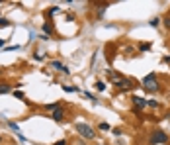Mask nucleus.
Returning <instances> with one entry per match:
<instances>
[{
    "instance_id": "obj_5",
    "label": "nucleus",
    "mask_w": 170,
    "mask_h": 145,
    "mask_svg": "<svg viewBox=\"0 0 170 145\" xmlns=\"http://www.w3.org/2000/svg\"><path fill=\"white\" fill-rule=\"evenodd\" d=\"M131 100H133V106L135 108L133 110H145L147 108V100H145V98H141V96H137V94H133V98H131Z\"/></svg>"
},
{
    "instance_id": "obj_11",
    "label": "nucleus",
    "mask_w": 170,
    "mask_h": 145,
    "mask_svg": "<svg viewBox=\"0 0 170 145\" xmlns=\"http://www.w3.org/2000/svg\"><path fill=\"white\" fill-rule=\"evenodd\" d=\"M8 127H10V130H14V133L18 135V133H22V131H20V127H18V124L16 122H8Z\"/></svg>"
},
{
    "instance_id": "obj_4",
    "label": "nucleus",
    "mask_w": 170,
    "mask_h": 145,
    "mask_svg": "<svg viewBox=\"0 0 170 145\" xmlns=\"http://www.w3.org/2000/svg\"><path fill=\"white\" fill-rule=\"evenodd\" d=\"M114 84H115V86H117V88H119V90H131V88H133V82H131V81H129V78H121V77H119V78H117V81H115V82H114Z\"/></svg>"
},
{
    "instance_id": "obj_18",
    "label": "nucleus",
    "mask_w": 170,
    "mask_h": 145,
    "mask_svg": "<svg viewBox=\"0 0 170 145\" xmlns=\"http://www.w3.org/2000/svg\"><path fill=\"white\" fill-rule=\"evenodd\" d=\"M100 130L102 131H111V126H110V124H106V122H102L100 124Z\"/></svg>"
},
{
    "instance_id": "obj_15",
    "label": "nucleus",
    "mask_w": 170,
    "mask_h": 145,
    "mask_svg": "<svg viewBox=\"0 0 170 145\" xmlns=\"http://www.w3.org/2000/svg\"><path fill=\"white\" fill-rule=\"evenodd\" d=\"M59 10H61L59 6H51V8H49V10H47V16H55V14H57V12H59Z\"/></svg>"
},
{
    "instance_id": "obj_30",
    "label": "nucleus",
    "mask_w": 170,
    "mask_h": 145,
    "mask_svg": "<svg viewBox=\"0 0 170 145\" xmlns=\"http://www.w3.org/2000/svg\"><path fill=\"white\" fill-rule=\"evenodd\" d=\"M164 118H166V120H170V112H168V114H166V116H164Z\"/></svg>"
},
{
    "instance_id": "obj_19",
    "label": "nucleus",
    "mask_w": 170,
    "mask_h": 145,
    "mask_svg": "<svg viewBox=\"0 0 170 145\" xmlns=\"http://www.w3.org/2000/svg\"><path fill=\"white\" fill-rule=\"evenodd\" d=\"M151 49V43H139V51H149Z\"/></svg>"
},
{
    "instance_id": "obj_21",
    "label": "nucleus",
    "mask_w": 170,
    "mask_h": 145,
    "mask_svg": "<svg viewBox=\"0 0 170 145\" xmlns=\"http://www.w3.org/2000/svg\"><path fill=\"white\" fill-rule=\"evenodd\" d=\"M34 61L41 63V61H45V57H43V55H39V53H35V55H34Z\"/></svg>"
},
{
    "instance_id": "obj_23",
    "label": "nucleus",
    "mask_w": 170,
    "mask_h": 145,
    "mask_svg": "<svg viewBox=\"0 0 170 145\" xmlns=\"http://www.w3.org/2000/svg\"><path fill=\"white\" fill-rule=\"evenodd\" d=\"M162 24H164V28H166V30H170V16H166V18L162 20Z\"/></svg>"
},
{
    "instance_id": "obj_13",
    "label": "nucleus",
    "mask_w": 170,
    "mask_h": 145,
    "mask_svg": "<svg viewBox=\"0 0 170 145\" xmlns=\"http://www.w3.org/2000/svg\"><path fill=\"white\" fill-rule=\"evenodd\" d=\"M147 106H149V108H159L160 104H159V102L155 100V98H151V100H147Z\"/></svg>"
},
{
    "instance_id": "obj_27",
    "label": "nucleus",
    "mask_w": 170,
    "mask_h": 145,
    "mask_svg": "<svg viewBox=\"0 0 170 145\" xmlns=\"http://www.w3.org/2000/svg\"><path fill=\"white\" fill-rule=\"evenodd\" d=\"M162 63H170V57H168V55H164V57H162Z\"/></svg>"
},
{
    "instance_id": "obj_1",
    "label": "nucleus",
    "mask_w": 170,
    "mask_h": 145,
    "mask_svg": "<svg viewBox=\"0 0 170 145\" xmlns=\"http://www.w3.org/2000/svg\"><path fill=\"white\" fill-rule=\"evenodd\" d=\"M74 131L80 135L82 139H94L96 133H94V127L86 122H74Z\"/></svg>"
},
{
    "instance_id": "obj_10",
    "label": "nucleus",
    "mask_w": 170,
    "mask_h": 145,
    "mask_svg": "<svg viewBox=\"0 0 170 145\" xmlns=\"http://www.w3.org/2000/svg\"><path fill=\"white\" fill-rule=\"evenodd\" d=\"M106 8H107V4H100V6H98V10H96L98 18H104V14H106Z\"/></svg>"
},
{
    "instance_id": "obj_8",
    "label": "nucleus",
    "mask_w": 170,
    "mask_h": 145,
    "mask_svg": "<svg viewBox=\"0 0 170 145\" xmlns=\"http://www.w3.org/2000/svg\"><path fill=\"white\" fill-rule=\"evenodd\" d=\"M8 92H12V86L2 82V84H0V94H8Z\"/></svg>"
},
{
    "instance_id": "obj_12",
    "label": "nucleus",
    "mask_w": 170,
    "mask_h": 145,
    "mask_svg": "<svg viewBox=\"0 0 170 145\" xmlns=\"http://www.w3.org/2000/svg\"><path fill=\"white\" fill-rule=\"evenodd\" d=\"M94 86H96V90H98V92H104V90H106V82H104V81H98Z\"/></svg>"
},
{
    "instance_id": "obj_25",
    "label": "nucleus",
    "mask_w": 170,
    "mask_h": 145,
    "mask_svg": "<svg viewBox=\"0 0 170 145\" xmlns=\"http://www.w3.org/2000/svg\"><path fill=\"white\" fill-rule=\"evenodd\" d=\"M14 96L16 98H24V92H22V90H14Z\"/></svg>"
},
{
    "instance_id": "obj_29",
    "label": "nucleus",
    "mask_w": 170,
    "mask_h": 145,
    "mask_svg": "<svg viewBox=\"0 0 170 145\" xmlns=\"http://www.w3.org/2000/svg\"><path fill=\"white\" fill-rule=\"evenodd\" d=\"M55 145H67V141H65V139H61V141H57Z\"/></svg>"
},
{
    "instance_id": "obj_2",
    "label": "nucleus",
    "mask_w": 170,
    "mask_h": 145,
    "mask_svg": "<svg viewBox=\"0 0 170 145\" xmlns=\"http://www.w3.org/2000/svg\"><path fill=\"white\" fill-rule=\"evenodd\" d=\"M143 88H145V90H149V92H156V90L160 88V84H159V77H156L155 73H149L147 77L143 78Z\"/></svg>"
},
{
    "instance_id": "obj_28",
    "label": "nucleus",
    "mask_w": 170,
    "mask_h": 145,
    "mask_svg": "<svg viewBox=\"0 0 170 145\" xmlns=\"http://www.w3.org/2000/svg\"><path fill=\"white\" fill-rule=\"evenodd\" d=\"M2 47H6V39H0V49Z\"/></svg>"
},
{
    "instance_id": "obj_31",
    "label": "nucleus",
    "mask_w": 170,
    "mask_h": 145,
    "mask_svg": "<svg viewBox=\"0 0 170 145\" xmlns=\"http://www.w3.org/2000/svg\"><path fill=\"white\" fill-rule=\"evenodd\" d=\"M0 143H2V135H0Z\"/></svg>"
},
{
    "instance_id": "obj_22",
    "label": "nucleus",
    "mask_w": 170,
    "mask_h": 145,
    "mask_svg": "<svg viewBox=\"0 0 170 145\" xmlns=\"http://www.w3.org/2000/svg\"><path fill=\"white\" fill-rule=\"evenodd\" d=\"M6 51H18L20 49V45H8V47H4Z\"/></svg>"
},
{
    "instance_id": "obj_17",
    "label": "nucleus",
    "mask_w": 170,
    "mask_h": 145,
    "mask_svg": "<svg viewBox=\"0 0 170 145\" xmlns=\"http://www.w3.org/2000/svg\"><path fill=\"white\" fill-rule=\"evenodd\" d=\"M149 26H152V28H159V26H160V18H152L151 22H149Z\"/></svg>"
},
{
    "instance_id": "obj_20",
    "label": "nucleus",
    "mask_w": 170,
    "mask_h": 145,
    "mask_svg": "<svg viewBox=\"0 0 170 145\" xmlns=\"http://www.w3.org/2000/svg\"><path fill=\"white\" fill-rule=\"evenodd\" d=\"M8 26H10V22L6 18H0V28H8Z\"/></svg>"
},
{
    "instance_id": "obj_3",
    "label": "nucleus",
    "mask_w": 170,
    "mask_h": 145,
    "mask_svg": "<svg viewBox=\"0 0 170 145\" xmlns=\"http://www.w3.org/2000/svg\"><path fill=\"white\" fill-rule=\"evenodd\" d=\"M166 141H168V135L164 133L162 130L152 131L151 137H149V143H151V145H166Z\"/></svg>"
},
{
    "instance_id": "obj_26",
    "label": "nucleus",
    "mask_w": 170,
    "mask_h": 145,
    "mask_svg": "<svg viewBox=\"0 0 170 145\" xmlns=\"http://www.w3.org/2000/svg\"><path fill=\"white\" fill-rule=\"evenodd\" d=\"M61 73H63V74H67V77H69V74H70V69H69V67H63V69H61Z\"/></svg>"
},
{
    "instance_id": "obj_24",
    "label": "nucleus",
    "mask_w": 170,
    "mask_h": 145,
    "mask_svg": "<svg viewBox=\"0 0 170 145\" xmlns=\"http://www.w3.org/2000/svg\"><path fill=\"white\" fill-rule=\"evenodd\" d=\"M111 131H114L115 137H119V135H121V127H115V130H111Z\"/></svg>"
},
{
    "instance_id": "obj_9",
    "label": "nucleus",
    "mask_w": 170,
    "mask_h": 145,
    "mask_svg": "<svg viewBox=\"0 0 170 145\" xmlns=\"http://www.w3.org/2000/svg\"><path fill=\"white\" fill-rule=\"evenodd\" d=\"M63 90H65V92H80V88H78V86H70V84H65L63 86Z\"/></svg>"
},
{
    "instance_id": "obj_16",
    "label": "nucleus",
    "mask_w": 170,
    "mask_h": 145,
    "mask_svg": "<svg viewBox=\"0 0 170 145\" xmlns=\"http://www.w3.org/2000/svg\"><path fill=\"white\" fill-rule=\"evenodd\" d=\"M51 67H53V69H59V71H61V69H63L65 65L61 63V61H51Z\"/></svg>"
},
{
    "instance_id": "obj_14",
    "label": "nucleus",
    "mask_w": 170,
    "mask_h": 145,
    "mask_svg": "<svg viewBox=\"0 0 170 145\" xmlns=\"http://www.w3.org/2000/svg\"><path fill=\"white\" fill-rule=\"evenodd\" d=\"M84 96H86V98H88V100H92V102H94V104H98V98H96V96H94V94H92V92H88V90H86V92H84Z\"/></svg>"
},
{
    "instance_id": "obj_6",
    "label": "nucleus",
    "mask_w": 170,
    "mask_h": 145,
    "mask_svg": "<svg viewBox=\"0 0 170 145\" xmlns=\"http://www.w3.org/2000/svg\"><path fill=\"white\" fill-rule=\"evenodd\" d=\"M51 118H53V122H57V124H61L65 120V108L61 106V108H57L55 112L51 114Z\"/></svg>"
},
{
    "instance_id": "obj_7",
    "label": "nucleus",
    "mask_w": 170,
    "mask_h": 145,
    "mask_svg": "<svg viewBox=\"0 0 170 145\" xmlns=\"http://www.w3.org/2000/svg\"><path fill=\"white\" fill-rule=\"evenodd\" d=\"M41 31H43V35H47V37H51L53 34H55V30H53L51 24H43V26H41Z\"/></svg>"
}]
</instances>
